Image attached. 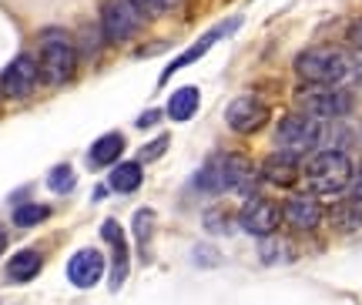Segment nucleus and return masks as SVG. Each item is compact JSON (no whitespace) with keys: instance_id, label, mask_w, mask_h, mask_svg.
Here are the masks:
<instances>
[{"instance_id":"obj_13","label":"nucleus","mask_w":362,"mask_h":305,"mask_svg":"<svg viewBox=\"0 0 362 305\" xmlns=\"http://www.w3.org/2000/svg\"><path fill=\"white\" fill-rule=\"evenodd\" d=\"M282 215L296 231H312L322 221V205H319L315 195H292V198L285 202Z\"/></svg>"},{"instance_id":"obj_2","label":"nucleus","mask_w":362,"mask_h":305,"mask_svg":"<svg viewBox=\"0 0 362 305\" xmlns=\"http://www.w3.org/2000/svg\"><path fill=\"white\" fill-rule=\"evenodd\" d=\"M305 181L315 195H339L349 188L352 161L342 151H319L305 165Z\"/></svg>"},{"instance_id":"obj_11","label":"nucleus","mask_w":362,"mask_h":305,"mask_svg":"<svg viewBox=\"0 0 362 305\" xmlns=\"http://www.w3.org/2000/svg\"><path fill=\"white\" fill-rule=\"evenodd\" d=\"M225 117H228V127H232V131H238V134H255V131L269 121V108H265L259 98H235V101L228 104Z\"/></svg>"},{"instance_id":"obj_25","label":"nucleus","mask_w":362,"mask_h":305,"mask_svg":"<svg viewBox=\"0 0 362 305\" xmlns=\"http://www.w3.org/2000/svg\"><path fill=\"white\" fill-rule=\"evenodd\" d=\"M165 148H168V134H165V138H158L151 148H144L141 158H144V161H148V158H161V154H165Z\"/></svg>"},{"instance_id":"obj_18","label":"nucleus","mask_w":362,"mask_h":305,"mask_svg":"<svg viewBox=\"0 0 362 305\" xmlns=\"http://www.w3.org/2000/svg\"><path fill=\"white\" fill-rule=\"evenodd\" d=\"M124 151V138L111 131V134H104V138L94 141V148H90V165H115L117 158Z\"/></svg>"},{"instance_id":"obj_29","label":"nucleus","mask_w":362,"mask_h":305,"mask_svg":"<svg viewBox=\"0 0 362 305\" xmlns=\"http://www.w3.org/2000/svg\"><path fill=\"white\" fill-rule=\"evenodd\" d=\"M4 248H7V235L0 231V252H4Z\"/></svg>"},{"instance_id":"obj_6","label":"nucleus","mask_w":362,"mask_h":305,"mask_svg":"<svg viewBox=\"0 0 362 305\" xmlns=\"http://www.w3.org/2000/svg\"><path fill=\"white\" fill-rule=\"evenodd\" d=\"M40 77L47 84H67L74 77V47L61 30L44 34V47H40Z\"/></svg>"},{"instance_id":"obj_27","label":"nucleus","mask_w":362,"mask_h":305,"mask_svg":"<svg viewBox=\"0 0 362 305\" xmlns=\"http://www.w3.org/2000/svg\"><path fill=\"white\" fill-rule=\"evenodd\" d=\"M352 198H356V202H362V161H359V168H356V171H352Z\"/></svg>"},{"instance_id":"obj_26","label":"nucleus","mask_w":362,"mask_h":305,"mask_svg":"<svg viewBox=\"0 0 362 305\" xmlns=\"http://www.w3.org/2000/svg\"><path fill=\"white\" fill-rule=\"evenodd\" d=\"M346 38H349L352 47H359V51H362V17L349 24V34H346Z\"/></svg>"},{"instance_id":"obj_16","label":"nucleus","mask_w":362,"mask_h":305,"mask_svg":"<svg viewBox=\"0 0 362 305\" xmlns=\"http://www.w3.org/2000/svg\"><path fill=\"white\" fill-rule=\"evenodd\" d=\"M40 265H44V258H40L37 248H21V252L7 262V279L11 282H30L40 272Z\"/></svg>"},{"instance_id":"obj_19","label":"nucleus","mask_w":362,"mask_h":305,"mask_svg":"<svg viewBox=\"0 0 362 305\" xmlns=\"http://www.w3.org/2000/svg\"><path fill=\"white\" fill-rule=\"evenodd\" d=\"M141 165L138 161H128V165H115V171H111V188L115 191H138L141 188Z\"/></svg>"},{"instance_id":"obj_4","label":"nucleus","mask_w":362,"mask_h":305,"mask_svg":"<svg viewBox=\"0 0 362 305\" xmlns=\"http://www.w3.org/2000/svg\"><path fill=\"white\" fill-rule=\"evenodd\" d=\"M322 141V121H315L309 115H285L275 127V144L279 151L292 154V158H302L309 154L315 144Z\"/></svg>"},{"instance_id":"obj_21","label":"nucleus","mask_w":362,"mask_h":305,"mask_svg":"<svg viewBox=\"0 0 362 305\" xmlns=\"http://www.w3.org/2000/svg\"><path fill=\"white\" fill-rule=\"evenodd\" d=\"M47 215H51V208H47V205H21V208L13 212V225L30 229V225H40Z\"/></svg>"},{"instance_id":"obj_1","label":"nucleus","mask_w":362,"mask_h":305,"mask_svg":"<svg viewBox=\"0 0 362 305\" xmlns=\"http://www.w3.org/2000/svg\"><path fill=\"white\" fill-rule=\"evenodd\" d=\"M352 71H356V61L339 47H309L296 57V74L305 84H319V88H336Z\"/></svg>"},{"instance_id":"obj_5","label":"nucleus","mask_w":362,"mask_h":305,"mask_svg":"<svg viewBox=\"0 0 362 305\" xmlns=\"http://www.w3.org/2000/svg\"><path fill=\"white\" fill-rule=\"evenodd\" d=\"M298 108L302 115L315 117V121H332V117H342L352 111V94L339 88H319V84H309L305 91H298Z\"/></svg>"},{"instance_id":"obj_10","label":"nucleus","mask_w":362,"mask_h":305,"mask_svg":"<svg viewBox=\"0 0 362 305\" xmlns=\"http://www.w3.org/2000/svg\"><path fill=\"white\" fill-rule=\"evenodd\" d=\"M279 218H282V212H279L269 198H248L245 208H242V215H238V221H242V229H245L248 235L269 238L272 231L279 229Z\"/></svg>"},{"instance_id":"obj_20","label":"nucleus","mask_w":362,"mask_h":305,"mask_svg":"<svg viewBox=\"0 0 362 305\" xmlns=\"http://www.w3.org/2000/svg\"><path fill=\"white\" fill-rule=\"evenodd\" d=\"M332 221H336L339 229H359L362 225V202H342L332 208Z\"/></svg>"},{"instance_id":"obj_8","label":"nucleus","mask_w":362,"mask_h":305,"mask_svg":"<svg viewBox=\"0 0 362 305\" xmlns=\"http://www.w3.org/2000/svg\"><path fill=\"white\" fill-rule=\"evenodd\" d=\"M238 24H242V21H238V17H232V21H221L218 27H211V30H205V34H202V38L194 40L192 47H188V51H181L178 57H175V61H171L168 67L161 71V84H165V81H171V77L178 74V71H185V67H192L194 61H202V57H205V54L211 51V47H215V44H218V40L225 38V34H232V30H238Z\"/></svg>"},{"instance_id":"obj_14","label":"nucleus","mask_w":362,"mask_h":305,"mask_svg":"<svg viewBox=\"0 0 362 305\" xmlns=\"http://www.w3.org/2000/svg\"><path fill=\"white\" fill-rule=\"evenodd\" d=\"M101 235H104V242H111V248H115L111 289H121V285H124V279H128V242H124V231H121V225H117L115 218H107V221L101 225Z\"/></svg>"},{"instance_id":"obj_7","label":"nucleus","mask_w":362,"mask_h":305,"mask_svg":"<svg viewBox=\"0 0 362 305\" xmlns=\"http://www.w3.org/2000/svg\"><path fill=\"white\" fill-rule=\"evenodd\" d=\"M144 24V13L131 4V0H104L101 7V27L111 40H128L134 38Z\"/></svg>"},{"instance_id":"obj_3","label":"nucleus","mask_w":362,"mask_h":305,"mask_svg":"<svg viewBox=\"0 0 362 305\" xmlns=\"http://www.w3.org/2000/svg\"><path fill=\"white\" fill-rule=\"evenodd\" d=\"M252 178V165L242 154H215L202 171H198V188L202 191H232V188H245Z\"/></svg>"},{"instance_id":"obj_28","label":"nucleus","mask_w":362,"mask_h":305,"mask_svg":"<svg viewBox=\"0 0 362 305\" xmlns=\"http://www.w3.org/2000/svg\"><path fill=\"white\" fill-rule=\"evenodd\" d=\"M158 117H161V111H158V108H155V111H144V115L138 117V127H151Z\"/></svg>"},{"instance_id":"obj_24","label":"nucleus","mask_w":362,"mask_h":305,"mask_svg":"<svg viewBox=\"0 0 362 305\" xmlns=\"http://www.w3.org/2000/svg\"><path fill=\"white\" fill-rule=\"evenodd\" d=\"M151 221H155V212H151V208H141V212L134 215V235H138V242H141V245H148Z\"/></svg>"},{"instance_id":"obj_12","label":"nucleus","mask_w":362,"mask_h":305,"mask_svg":"<svg viewBox=\"0 0 362 305\" xmlns=\"http://www.w3.org/2000/svg\"><path fill=\"white\" fill-rule=\"evenodd\" d=\"M104 275V255L98 248H81L74 252V258L67 262V279L71 285H78V289H90V285H98Z\"/></svg>"},{"instance_id":"obj_17","label":"nucleus","mask_w":362,"mask_h":305,"mask_svg":"<svg viewBox=\"0 0 362 305\" xmlns=\"http://www.w3.org/2000/svg\"><path fill=\"white\" fill-rule=\"evenodd\" d=\"M198 88H178L175 94H171V101H168V117L171 121H192L194 111H198Z\"/></svg>"},{"instance_id":"obj_15","label":"nucleus","mask_w":362,"mask_h":305,"mask_svg":"<svg viewBox=\"0 0 362 305\" xmlns=\"http://www.w3.org/2000/svg\"><path fill=\"white\" fill-rule=\"evenodd\" d=\"M262 178L272 181V185H279V188L296 185V178H298V158H292V154H285V151L265 158V165H262Z\"/></svg>"},{"instance_id":"obj_22","label":"nucleus","mask_w":362,"mask_h":305,"mask_svg":"<svg viewBox=\"0 0 362 305\" xmlns=\"http://www.w3.org/2000/svg\"><path fill=\"white\" fill-rule=\"evenodd\" d=\"M47 188L57 191V195L71 191V188H74V171H71L67 165H57V168L51 171V175H47Z\"/></svg>"},{"instance_id":"obj_9","label":"nucleus","mask_w":362,"mask_h":305,"mask_svg":"<svg viewBox=\"0 0 362 305\" xmlns=\"http://www.w3.org/2000/svg\"><path fill=\"white\" fill-rule=\"evenodd\" d=\"M40 81V64L30 54H21L7 64V71L0 74V91L11 94V98H27L30 91L37 88Z\"/></svg>"},{"instance_id":"obj_23","label":"nucleus","mask_w":362,"mask_h":305,"mask_svg":"<svg viewBox=\"0 0 362 305\" xmlns=\"http://www.w3.org/2000/svg\"><path fill=\"white\" fill-rule=\"evenodd\" d=\"M134 7L141 13H148V17H155V13H165V11H175L181 0H131Z\"/></svg>"}]
</instances>
